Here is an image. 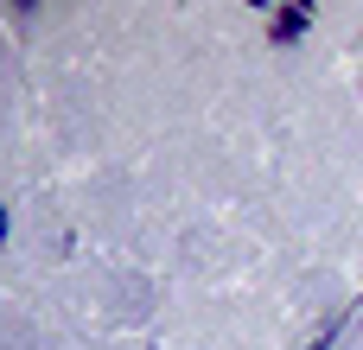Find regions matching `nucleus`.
Wrapping results in <instances>:
<instances>
[{"mask_svg": "<svg viewBox=\"0 0 363 350\" xmlns=\"http://www.w3.org/2000/svg\"><path fill=\"white\" fill-rule=\"evenodd\" d=\"M306 26H313V13H306V6H281V13H274V45H287V38H300Z\"/></svg>", "mask_w": 363, "mask_h": 350, "instance_id": "nucleus-1", "label": "nucleus"}, {"mask_svg": "<svg viewBox=\"0 0 363 350\" xmlns=\"http://www.w3.org/2000/svg\"><path fill=\"white\" fill-rule=\"evenodd\" d=\"M306 350H332V332H325V338H319V344H306Z\"/></svg>", "mask_w": 363, "mask_h": 350, "instance_id": "nucleus-2", "label": "nucleus"}, {"mask_svg": "<svg viewBox=\"0 0 363 350\" xmlns=\"http://www.w3.org/2000/svg\"><path fill=\"white\" fill-rule=\"evenodd\" d=\"M0 236H6V204H0Z\"/></svg>", "mask_w": 363, "mask_h": 350, "instance_id": "nucleus-3", "label": "nucleus"}]
</instances>
